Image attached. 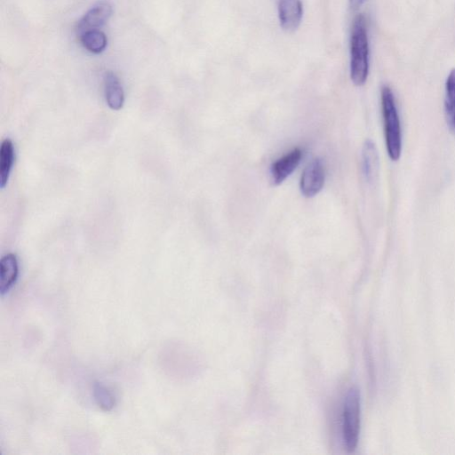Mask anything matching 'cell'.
<instances>
[{"mask_svg": "<svg viewBox=\"0 0 455 455\" xmlns=\"http://www.w3.org/2000/svg\"><path fill=\"white\" fill-rule=\"evenodd\" d=\"M277 13L281 28L287 31H295L303 17L301 0H278Z\"/></svg>", "mask_w": 455, "mask_h": 455, "instance_id": "cell-5", "label": "cell"}, {"mask_svg": "<svg viewBox=\"0 0 455 455\" xmlns=\"http://www.w3.org/2000/svg\"><path fill=\"white\" fill-rule=\"evenodd\" d=\"M19 275V264L13 253H7L0 260V293L6 294L15 284Z\"/></svg>", "mask_w": 455, "mask_h": 455, "instance_id": "cell-8", "label": "cell"}, {"mask_svg": "<svg viewBox=\"0 0 455 455\" xmlns=\"http://www.w3.org/2000/svg\"><path fill=\"white\" fill-rule=\"evenodd\" d=\"M15 152L12 141L6 138L0 147V188H4L8 183L14 163Z\"/></svg>", "mask_w": 455, "mask_h": 455, "instance_id": "cell-12", "label": "cell"}, {"mask_svg": "<svg viewBox=\"0 0 455 455\" xmlns=\"http://www.w3.org/2000/svg\"><path fill=\"white\" fill-rule=\"evenodd\" d=\"M369 74V40L366 19L358 14L350 35V78L356 86L365 84Z\"/></svg>", "mask_w": 455, "mask_h": 455, "instance_id": "cell-1", "label": "cell"}, {"mask_svg": "<svg viewBox=\"0 0 455 455\" xmlns=\"http://www.w3.org/2000/svg\"><path fill=\"white\" fill-rule=\"evenodd\" d=\"M325 181V170L323 162L319 158L313 159L303 170L299 189L301 194L307 197H314L323 188Z\"/></svg>", "mask_w": 455, "mask_h": 455, "instance_id": "cell-4", "label": "cell"}, {"mask_svg": "<svg viewBox=\"0 0 455 455\" xmlns=\"http://www.w3.org/2000/svg\"><path fill=\"white\" fill-rule=\"evenodd\" d=\"M379 169V157L371 140H365L362 149V170L368 182L375 181Z\"/></svg>", "mask_w": 455, "mask_h": 455, "instance_id": "cell-9", "label": "cell"}, {"mask_svg": "<svg viewBox=\"0 0 455 455\" xmlns=\"http://www.w3.org/2000/svg\"><path fill=\"white\" fill-rule=\"evenodd\" d=\"M301 156L302 152L300 148H295L275 161L270 167L272 183L275 186L283 183L298 167Z\"/></svg>", "mask_w": 455, "mask_h": 455, "instance_id": "cell-6", "label": "cell"}, {"mask_svg": "<svg viewBox=\"0 0 455 455\" xmlns=\"http://www.w3.org/2000/svg\"><path fill=\"white\" fill-rule=\"evenodd\" d=\"M112 14V6L108 1H100L92 6L77 25L80 34L90 29H98L105 25Z\"/></svg>", "mask_w": 455, "mask_h": 455, "instance_id": "cell-7", "label": "cell"}, {"mask_svg": "<svg viewBox=\"0 0 455 455\" xmlns=\"http://www.w3.org/2000/svg\"><path fill=\"white\" fill-rule=\"evenodd\" d=\"M380 100L387 152L392 161H397L402 153V129L395 96L389 86H382Z\"/></svg>", "mask_w": 455, "mask_h": 455, "instance_id": "cell-2", "label": "cell"}, {"mask_svg": "<svg viewBox=\"0 0 455 455\" xmlns=\"http://www.w3.org/2000/svg\"><path fill=\"white\" fill-rule=\"evenodd\" d=\"M105 100L112 110H120L124 103V92L118 77L112 72L104 76Z\"/></svg>", "mask_w": 455, "mask_h": 455, "instance_id": "cell-10", "label": "cell"}, {"mask_svg": "<svg viewBox=\"0 0 455 455\" xmlns=\"http://www.w3.org/2000/svg\"><path fill=\"white\" fill-rule=\"evenodd\" d=\"M361 400L359 390L353 387L347 393L342 411V437L348 451L355 450L360 434Z\"/></svg>", "mask_w": 455, "mask_h": 455, "instance_id": "cell-3", "label": "cell"}, {"mask_svg": "<svg viewBox=\"0 0 455 455\" xmlns=\"http://www.w3.org/2000/svg\"><path fill=\"white\" fill-rule=\"evenodd\" d=\"M444 115L450 131L455 134V68H452L445 81Z\"/></svg>", "mask_w": 455, "mask_h": 455, "instance_id": "cell-11", "label": "cell"}, {"mask_svg": "<svg viewBox=\"0 0 455 455\" xmlns=\"http://www.w3.org/2000/svg\"><path fill=\"white\" fill-rule=\"evenodd\" d=\"M79 36L84 47L92 53H100L107 46V36L100 29L86 30Z\"/></svg>", "mask_w": 455, "mask_h": 455, "instance_id": "cell-13", "label": "cell"}, {"mask_svg": "<svg viewBox=\"0 0 455 455\" xmlns=\"http://www.w3.org/2000/svg\"><path fill=\"white\" fill-rule=\"evenodd\" d=\"M93 397L97 405L105 411H111L116 403L114 393L105 385L97 382L93 385Z\"/></svg>", "mask_w": 455, "mask_h": 455, "instance_id": "cell-14", "label": "cell"}, {"mask_svg": "<svg viewBox=\"0 0 455 455\" xmlns=\"http://www.w3.org/2000/svg\"><path fill=\"white\" fill-rule=\"evenodd\" d=\"M365 0H349V6L352 9H357L360 7Z\"/></svg>", "mask_w": 455, "mask_h": 455, "instance_id": "cell-15", "label": "cell"}]
</instances>
